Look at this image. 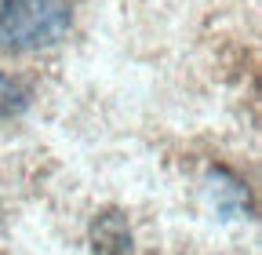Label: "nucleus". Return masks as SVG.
I'll list each match as a JSON object with an SVG mask.
<instances>
[{
	"mask_svg": "<svg viewBox=\"0 0 262 255\" xmlns=\"http://www.w3.org/2000/svg\"><path fill=\"white\" fill-rule=\"evenodd\" d=\"M70 0H0V48L40 51L70 33Z\"/></svg>",
	"mask_w": 262,
	"mask_h": 255,
	"instance_id": "obj_1",
	"label": "nucleus"
},
{
	"mask_svg": "<svg viewBox=\"0 0 262 255\" xmlns=\"http://www.w3.org/2000/svg\"><path fill=\"white\" fill-rule=\"evenodd\" d=\"M29 106V88L8 73H0V120H11Z\"/></svg>",
	"mask_w": 262,
	"mask_h": 255,
	"instance_id": "obj_2",
	"label": "nucleus"
}]
</instances>
